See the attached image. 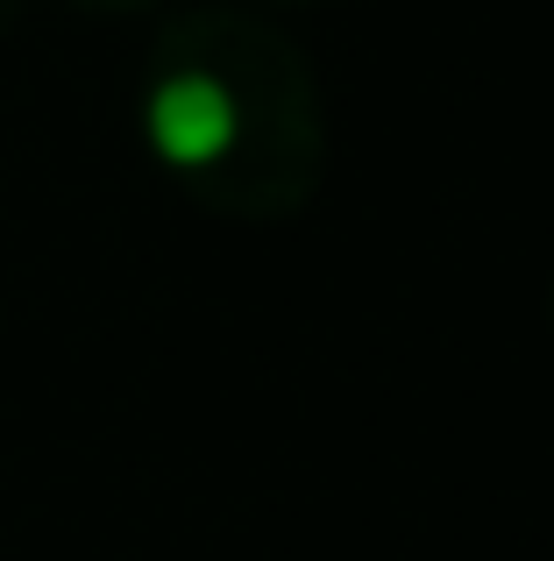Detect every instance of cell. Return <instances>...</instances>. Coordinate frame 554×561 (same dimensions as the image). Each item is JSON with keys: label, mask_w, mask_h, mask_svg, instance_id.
<instances>
[{"label": "cell", "mask_w": 554, "mask_h": 561, "mask_svg": "<svg viewBox=\"0 0 554 561\" xmlns=\"http://www.w3.org/2000/svg\"><path fill=\"white\" fill-rule=\"evenodd\" d=\"M136 122L164 171H221L242 150V93L207 65H178L150 79Z\"/></svg>", "instance_id": "obj_1"}]
</instances>
